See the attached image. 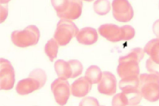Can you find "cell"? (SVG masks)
<instances>
[{"mask_svg": "<svg viewBox=\"0 0 159 106\" xmlns=\"http://www.w3.org/2000/svg\"><path fill=\"white\" fill-rule=\"evenodd\" d=\"M70 87L67 80L58 77L51 84V90L56 102L61 105H65L70 97Z\"/></svg>", "mask_w": 159, "mask_h": 106, "instance_id": "6da1fadb", "label": "cell"}, {"mask_svg": "<svg viewBox=\"0 0 159 106\" xmlns=\"http://www.w3.org/2000/svg\"><path fill=\"white\" fill-rule=\"evenodd\" d=\"M112 6L113 16L116 21L127 22L133 18L134 10L127 0H113Z\"/></svg>", "mask_w": 159, "mask_h": 106, "instance_id": "7a4b0ae2", "label": "cell"}, {"mask_svg": "<svg viewBox=\"0 0 159 106\" xmlns=\"http://www.w3.org/2000/svg\"><path fill=\"white\" fill-rule=\"evenodd\" d=\"M0 89L9 90L13 88L15 81V71L10 62L0 58Z\"/></svg>", "mask_w": 159, "mask_h": 106, "instance_id": "3957f363", "label": "cell"}, {"mask_svg": "<svg viewBox=\"0 0 159 106\" xmlns=\"http://www.w3.org/2000/svg\"><path fill=\"white\" fill-rule=\"evenodd\" d=\"M82 7V0H63L57 10L63 17L75 20L81 15Z\"/></svg>", "mask_w": 159, "mask_h": 106, "instance_id": "277c9868", "label": "cell"}, {"mask_svg": "<svg viewBox=\"0 0 159 106\" xmlns=\"http://www.w3.org/2000/svg\"><path fill=\"white\" fill-rule=\"evenodd\" d=\"M61 30L55 35V40L60 45L68 44L73 37L76 36L79 29L72 21L65 20L62 21Z\"/></svg>", "mask_w": 159, "mask_h": 106, "instance_id": "5b68a950", "label": "cell"}, {"mask_svg": "<svg viewBox=\"0 0 159 106\" xmlns=\"http://www.w3.org/2000/svg\"><path fill=\"white\" fill-rule=\"evenodd\" d=\"M117 82L115 76L111 72L104 71L98 83V89L102 94L112 95L116 92Z\"/></svg>", "mask_w": 159, "mask_h": 106, "instance_id": "8992f818", "label": "cell"}, {"mask_svg": "<svg viewBox=\"0 0 159 106\" xmlns=\"http://www.w3.org/2000/svg\"><path fill=\"white\" fill-rule=\"evenodd\" d=\"M98 30L102 36L110 41L117 42L122 40V26L112 24H106L100 25Z\"/></svg>", "mask_w": 159, "mask_h": 106, "instance_id": "52a82bcc", "label": "cell"}, {"mask_svg": "<svg viewBox=\"0 0 159 106\" xmlns=\"http://www.w3.org/2000/svg\"><path fill=\"white\" fill-rule=\"evenodd\" d=\"M139 90L144 98L151 102L159 99V82L151 81L139 85Z\"/></svg>", "mask_w": 159, "mask_h": 106, "instance_id": "ba28073f", "label": "cell"}, {"mask_svg": "<svg viewBox=\"0 0 159 106\" xmlns=\"http://www.w3.org/2000/svg\"><path fill=\"white\" fill-rule=\"evenodd\" d=\"M43 86L37 79L29 76L28 78L20 81L17 83L16 90L20 95L28 94L43 87Z\"/></svg>", "mask_w": 159, "mask_h": 106, "instance_id": "9c48e42d", "label": "cell"}, {"mask_svg": "<svg viewBox=\"0 0 159 106\" xmlns=\"http://www.w3.org/2000/svg\"><path fill=\"white\" fill-rule=\"evenodd\" d=\"M39 34L34 33H13L11 39L16 45L21 47L35 45L38 42Z\"/></svg>", "mask_w": 159, "mask_h": 106, "instance_id": "30bf717a", "label": "cell"}, {"mask_svg": "<svg viewBox=\"0 0 159 106\" xmlns=\"http://www.w3.org/2000/svg\"><path fill=\"white\" fill-rule=\"evenodd\" d=\"M92 85L85 77H80L75 81L71 85V94L76 97H83L90 91Z\"/></svg>", "mask_w": 159, "mask_h": 106, "instance_id": "8fae6325", "label": "cell"}, {"mask_svg": "<svg viewBox=\"0 0 159 106\" xmlns=\"http://www.w3.org/2000/svg\"><path fill=\"white\" fill-rule=\"evenodd\" d=\"M117 72L122 79L131 76H139V63L134 61L119 63Z\"/></svg>", "mask_w": 159, "mask_h": 106, "instance_id": "7c38bea8", "label": "cell"}, {"mask_svg": "<svg viewBox=\"0 0 159 106\" xmlns=\"http://www.w3.org/2000/svg\"><path fill=\"white\" fill-rule=\"evenodd\" d=\"M98 35L96 30L91 27H85L79 30L76 36L77 41L86 45H90L98 40Z\"/></svg>", "mask_w": 159, "mask_h": 106, "instance_id": "4fadbf2b", "label": "cell"}, {"mask_svg": "<svg viewBox=\"0 0 159 106\" xmlns=\"http://www.w3.org/2000/svg\"><path fill=\"white\" fill-rule=\"evenodd\" d=\"M119 85L122 92L125 93L139 90V77L134 76L122 78Z\"/></svg>", "mask_w": 159, "mask_h": 106, "instance_id": "5bb4252c", "label": "cell"}, {"mask_svg": "<svg viewBox=\"0 0 159 106\" xmlns=\"http://www.w3.org/2000/svg\"><path fill=\"white\" fill-rule=\"evenodd\" d=\"M143 50L153 61L159 64V38L153 39L148 41Z\"/></svg>", "mask_w": 159, "mask_h": 106, "instance_id": "9a60e30c", "label": "cell"}, {"mask_svg": "<svg viewBox=\"0 0 159 106\" xmlns=\"http://www.w3.org/2000/svg\"><path fill=\"white\" fill-rule=\"evenodd\" d=\"M54 67L58 77L66 80L70 78L71 70L68 61L59 59L55 62Z\"/></svg>", "mask_w": 159, "mask_h": 106, "instance_id": "2e32d148", "label": "cell"}, {"mask_svg": "<svg viewBox=\"0 0 159 106\" xmlns=\"http://www.w3.org/2000/svg\"><path fill=\"white\" fill-rule=\"evenodd\" d=\"M144 53L143 50L141 48H133L126 55L120 57L119 58V62L134 61L139 63L143 58Z\"/></svg>", "mask_w": 159, "mask_h": 106, "instance_id": "e0dca14e", "label": "cell"}, {"mask_svg": "<svg viewBox=\"0 0 159 106\" xmlns=\"http://www.w3.org/2000/svg\"><path fill=\"white\" fill-rule=\"evenodd\" d=\"M102 72L97 66L91 65L86 70L85 77L92 84L98 83L101 80Z\"/></svg>", "mask_w": 159, "mask_h": 106, "instance_id": "ac0fdd59", "label": "cell"}, {"mask_svg": "<svg viewBox=\"0 0 159 106\" xmlns=\"http://www.w3.org/2000/svg\"><path fill=\"white\" fill-rule=\"evenodd\" d=\"M95 12L100 16L107 14L111 9V4L108 0H96L93 4Z\"/></svg>", "mask_w": 159, "mask_h": 106, "instance_id": "d6986e66", "label": "cell"}, {"mask_svg": "<svg viewBox=\"0 0 159 106\" xmlns=\"http://www.w3.org/2000/svg\"><path fill=\"white\" fill-rule=\"evenodd\" d=\"M58 48L57 42L53 39L49 40L46 44L45 47V52L51 62H52L56 58Z\"/></svg>", "mask_w": 159, "mask_h": 106, "instance_id": "ffe728a7", "label": "cell"}, {"mask_svg": "<svg viewBox=\"0 0 159 106\" xmlns=\"http://www.w3.org/2000/svg\"><path fill=\"white\" fill-rule=\"evenodd\" d=\"M71 70L70 78H74L80 75L82 73L83 67L81 63L77 60H71L68 61Z\"/></svg>", "mask_w": 159, "mask_h": 106, "instance_id": "44dd1931", "label": "cell"}, {"mask_svg": "<svg viewBox=\"0 0 159 106\" xmlns=\"http://www.w3.org/2000/svg\"><path fill=\"white\" fill-rule=\"evenodd\" d=\"M125 93L127 98L128 105L129 106L138 105L141 102L143 97L141 92L139 90L130 93Z\"/></svg>", "mask_w": 159, "mask_h": 106, "instance_id": "7402d4cb", "label": "cell"}, {"mask_svg": "<svg viewBox=\"0 0 159 106\" xmlns=\"http://www.w3.org/2000/svg\"><path fill=\"white\" fill-rule=\"evenodd\" d=\"M38 80L43 86L47 80L46 74L43 70L38 68L31 71L29 75Z\"/></svg>", "mask_w": 159, "mask_h": 106, "instance_id": "603a6c76", "label": "cell"}, {"mask_svg": "<svg viewBox=\"0 0 159 106\" xmlns=\"http://www.w3.org/2000/svg\"><path fill=\"white\" fill-rule=\"evenodd\" d=\"M112 106L128 105V101L125 94L122 92L115 95L112 101Z\"/></svg>", "mask_w": 159, "mask_h": 106, "instance_id": "cb8c5ba5", "label": "cell"}, {"mask_svg": "<svg viewBox=\"0 0 159 106\" xmlns=\"http://www.w3.org/2000/svg\"><path fill=\"white\" fill-rule=\"evenodd\" d=\"M146 67L148 71L159 78V64L155 62L150 58L146 61Z\"/></svg>", "mask_w": 159, "mask_h": 106, "instance_id": "d4e9b609", "label": "cell"}, {"mask_svg": "<svg viewBox=\"0 0 159 106\" xmlns=\"http://www.w3.org/2000/svg\"><path fill=\"white\" fill-rule=\"evenodd\" d=\"M79 106H99L97 99L92 97H86L83 98L79 104Z\"/></svg>", "mask_w": 159, "mask_h": 106, "instance_id": "484cf974", "label": "cell"}, {"mask_svg": "<svg viewBox=\"0 0 159 106\" xmlns=\"http://www.w3.org/2000/svg\"><path fill=\"white\" fill-rule=\"evenodd\" d=\"M152 30L155 35L159 38V19L156 21L152 25Z\"/></svg>", "mask_w": 159, "mask_h": 106, "instance_id": "4316f807", "label": "cell"}, {"mask_svg": "<svg viewBox=\"0 0 159 106\" xmlns=\"http://www.w3.org/2000/svg\"><path fill=\"white\" fill-rule=\"evenodd\" d=\"M84 0L85 1H87V2H91V1H93V0Z\"/></svg>", "mask_w": 159, "mask_h": 106, "instance_id": "83f0119b", "label": "cell"}, {"mask_svg": "<svg viewBox=\"0 0 159 106\" xmlns=\"http://www.w3.org/2000/svg\"></svg>", "mask_w": 159, "mask_h": 106, "instance_id": "f1b7e54d", "label": "cell"}]
</instances>
